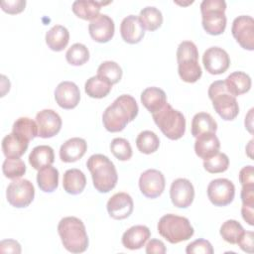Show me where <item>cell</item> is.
Masks as SVG:
<instances>
[{"label":"cell","instance_id":"cell-18","mask_svg":"<svg viewBox=\"0 0 254 254\" xmlns=\"http://www.w3.org/2000/svg\"><path fill=\"white\" fill-rule=\"evenodd\" d=\"M120 34L124 42L133 45L141 42L145 35V29L138 16L129 15L125 17L120 24Z\"/></svg>","mask_w":254,"mask_h":254},{"label":"cell","instance_id":"cell-31","mask_svg":"<svg viewBox=\"0 0 254 254\" xmlns=\"http://www.w3.org/2000/svg\"><path fill=\"white\" fill-rule=\"evenodd\" d=\"M37 183L41 190L53 192L59 186V171L52 166L42 168L37 174Z\"/></svg>","mask_w":254,"mask_h":254},{"label":"cell","instance_id":"cell-26","mask_svg":"<svg viewBox=\"0 0 254 254\" xmlns=\"http://www.w3.org/2000/svg\"><path fill=\"white\" fill-rule=\"evenodd\" d=\"M86 186V178L78 169L66 170L63 178L64 190L69 194H78L82 192Z\"/></svg>","mask_w":254,"mask_h":254},{"label":"cell","instance_id":"cell-36","mask_svg":"<svg viewBox=\"0 0 254 254\" xmlns=\"http://www.w3.org/2000/svg\"><path fill=\"white\" fill-rule=\"evenodd\" d=\"M122 73L123 71L120 65L112 61H105L101 63L97 68V75L105 78L112 85L120 81Z\"/></svg>","mask_w":254,"mask_h":254},{"label":"cell","instance_id":"cell-41","mask_svg":"<svg viewBox=\"0 0 254 254\" xmlns=\"http://www.w3.org/2000/svg\"><path fill=\"white\" fill-rule=\"evenodd\" d=\"M110 151L120 161H128L132 157V147L124 138H114L110 143Z\"/></svg>","mask_w":254,"mask_h":254},{"label":"cell","instance_id":"cell-6","mask_svg":"<svg viewBox=\"0 0 254 254\" xmlns=\"http://www.w3.org/2000/svg\"><path fill=\"white\" fill-rule=\"evenodd\" d=\"M208 97L216 113L226 121L236 118L239 113V105L235 96L231 95L224 83V80L213 81L208 87Z\"/></svg>","mask_w":254,"mask_h":254},{"label":"cell","instance_id":"cell-35","mask_svg":"<svg viewBox=\"0 0 254 254\" xmlns=\"http://www.w3.org/2000/svg\"><path fill=\"white\" fill-rule=\"evenodd\" d=\"M137 149L146 155L155 153L160 146V139L157 134L150 130L142 131L136 139Z\"/></svg>","mask_w":254,"mask_h":254},{"label":"cell","instance_id":"cell-11","mask_svg":"<svg viewBox=\"0 0 254 254\" xmlns=\"http://www.w3.org/2000/svg\"><path fill=\"white\" fill-rule=\"evenodd\" d=\"M166 186L165 177L162 172L156 169H149L143 172L139 178V189L143 195L148 198L160 196Z\"/></svg>","mask_w":254,"mask_h":254},{"label":"cell","instance_id":"cell-22","mask_svg":"<svg viewBox=\"0 0 254 254\" xmlns=\"http://www.w3.org/2000/svg\"><path fill=\"white\" fill-rule=\"evenodd\" d=\"M141 102L150 113H155L167 103L165 91L159 87H147L141 93Z\"/></svg>","mask_w":254,"mask_h":254},{"label":"cell","instance_id":"cell-28","mask_svg":"<svg viewBox=\"0 0 254 254\" xmlns=\"http://www.w3.org/2000/svg\"><path fill=\"white\" fill-rule=\"evenodd\" d=\"M55 162V154L52 147L48 145H40L33 148L29 155V163L35 170H41L47 166H51Z\"/></svg>","mask_w":254,"mask_h":254},{"label":"cell","instance_id":"cell-46","mask_svg":"<svg viewBox=\"0 0 254 254\" xmlns=\"http://www.w3.org/2000/svg\"><path fill=\"white\" fill-rule=\"evenodd\" d=\"M239 182L242 186H254V169L248 165L243 167L239 172Z\"/></svg>","mask_w":254,"mask_h":254},{"label":"cell","instance_id":"cell-43","mask_svg":"<svg viewBox=\"0 0 254 254\" xmlns=\"http://www.w3.org/2000/svg\"><path fill=\"white\" fill-rule=\"evenodd\" d=\"M186 252L188 254H212L213 248L209 241L205 239H196L187 246Z\"/></svg>","mask_w":254,"mask_h":254},{"label":"cell","instance_id":"cell-19","mask_svg":"<svg viewBox=\"0 0 254 254\" xmlns=\"http://www.w3.org/2000/svg\"><path fill=\"white\" fill-rule=\"evenodd\" d=\"M87 150L84 139L73 137L66 140L60 148V158L64 163H73L83 157Z\"/></svg>","mask_w":254,"mask_h":254},{"label":"cell","instance_id":"cell-4","mask_svg":"<svg viewBox=\"0 0 254 254\" xmlns=\"http://www.w3.org/2000/svg\"><path fill=\"white\" fill-rule=\"evenodd\" d=\"M157 228L159 234L172 244L189 240L194 232L187 217L172 213L163 215L158 222Z\"/></svg>","mask_w":254,"mask_h":254},{"label":"cell","instance_id":"cell-2","mask_svg":"<svg viewBox=\"0 0 254 254\" xmlns=\"http://www.w3.org/2000/svg\"><path fill=\"white\" fill-rule=\"evenodd\" d=\"M58 232L64 247L71 253H82L88 247V236L83 222L75 216L60 220Z\"/></svg>","mask_w":254,"mask_h":254},{"label":"cell","instance_id":"cell-40","mask_svg":"<svg viewBox=\"0 0 254 254\" xmlns=\"http://www.w3.org/2000/svg\"><path fill=\"white\" fill-rule=\"evenodd\" d=\"M3 175L11 180H16L21 178L26 173V165L20 159L6 158L2 165Z\"/></svg>","mask_w":254,"mask_h":254},{"label":"cell","instance_id":"cell-33","mask_svg":"<svg viewBox=\"0 0 254 254\" xmlns=\"http://www.w3.org/2000/svg\"><path fill=\"white\" fill-rule=\"evenodd\" d=\"M139 20L144 29L148 31H156L163 23V15L161 11L154 6H147L139 13Z\"/></svg>","mask_w":254,"mask_h":254},{"label":"cell","instance_id":"cell-23","mask_svg":"<svg viewBox=\"0 0 254 254\" xmlns=\"http://www.w3.org/2000/svg\"><path fill=\"white\" fill-rule=\"evenodd\" d=\"M29 141L22 139L14 133L6 135L2 140V151L6 158L18 159L27 151Z\"/></svg>","mask_w":254,"mask_h":254},{"label":"cell","instance_id":"cell-37","mask_svg":"<svg viewBox=\"0 0 254 254\" xmlns=\"http://www.w3.org/2000/svg\"><path fill=\"white\" fill-rule=\"evenodd\" d=\"M65 59L66 62L71 65H82L89 59V51L85 45L75 43L66 51Z\"/></svg>","mask_w":254,"mask_h":254},{"label":"cell","instance_id":"cell-51","mask_svg":"<svg viewBox=\"0 0 254 254\" xmlns=\"http://www.w3.org/2000/svg\"><path fill=\"white\" fill-rule=\"evenodd\" d=\"M253 108H251L248 112V114L246 115L245 117V127L247 128V130L252 134L253 133V130H252V127H253Z\"/></svg>","mask_w":254,"mask_h":254},{"label":"cell","instance_id":"cell-38","mask_svg":"<svg viewBox=\"0 0 254 254\" xmlns=\"http://www.w3.org/2000/svg\"><path fill=\"white\" fill-rule=\"evenodd\" d=\"M243 231L244 229L238 221L234 219H228L222 223L219 233L226 242L230 244H236Z\"/></svg>","mask_w":254,"mask_h":254},{"label":"cell","instance_id":"cell-44","mask_svg":"<svg viewBox=\"0 0 254 254\" xmlns=\"http://www.w3.org/2000/svg\"><path fill=\"white\" fill-rule=\"evenodd\" d=\"M26 6L25 0H12V1H2L1 8L4 12L8 14H18L24 11Z\"/></svg>","mask_w":254,"mask_h":254},{"label":"cell","instance_id":"cell-13","mask_svg":"<svg viewBox=\"0 0 254 254\" xmlns=\"http://www.w3.org/2000/svg\"><path fill=\"white\" fill-rule=\"evenodd\" d=\"M170 197L176 207H189L194 198V189L190 181L184 178L176 179L170 188Z\"/></svg>","mask_w":254,"mask_h":254},{"label":"cell","instance_id":"cell-5","mask_svg":"<svg viewBox=\"0 0 254 254\" xmlns=\"http://www.w3.org/2000/svg\"><path fill=\"white\" fill-rule=\"evenodd\" d=\"M154 122L162 133L171 140L181 139L186 132V118L182 112L174 109L168 102L152 114Z\"/></svg>","mask_w":254,"mask_h":254},{"label":"cell","instance_id":"cell-34","mask_svg":"<svg viewBox=\"0 0 254 254\" xmlns=\"http://www.w3.org/2000/svg\"><path fill=\"white\" fill-rule=\"evenodd\" d=\"M12 133L30 142L36 136H38V126L36 121L32 120L31 118L20 117L14 122Z\"/></svg>","mask_w":254,"mask_h":254},{"label":"cell","instance_id":"cell-10","mask_svg":"<svg viewBox=\"0 0 254 254\" xmlns=\"http://www.w3.org/2000/svg\"><path fill=\"white\" fill-rule=\"evenodd\" d=\"M231 33L236 42L245 50H254V20L251 16L241 15L233 20Z\"/></svg>","mask_w":254,"mask_h":254},{"label":"cell","instance_id":"cell-25","mask_svg":"<svg viewBox=\"0 0 254 254\" xmlns=\"http://www.w3.org/2000/svg\"><path fill=\"white\" fill-rule=\"evenodd\" d=\"M111 2H98L93 0H76L72 3V12L80 19L93 20L99 15L102 6Z\"/></svg>","mask_w":254,"mask_h":254},{"label":"cell","instance_id":"cell-3","mask_svg":"<svg viewBox=\"0 0 254 254\" xmlns=\"http://www.w3.org/2000/svg\"><path fill=\"white\" fill-rule=\"evenodd\" d=\"M93 182V186L99 192L105 193L113 190L118 181V175L114 164L102 154L90 156L86 162Z\"/></svg>","mask_w":254,"mask_h":254},{"label":"cell","instance_id":"cell-7","mask_svg":"<svg viewBox=\"0 0 254 254\" xmlns=\"http://www.w3.org/2000/svg\"><path fill=\"white\" fill-rule=\"evenodd\" d=\"M225 10L224 0H203L200 3L201 24L207 34L218 36L225 31L227 21Z\"/></svg>","mask_w":254,"mask_h":254},{"label":"cell","instance_id":"cell-42","mask_svg":"<svg viewBox=\"0 0 254 254\" xmlns=\"http://www.w3.org/2000/svg\"><path fill=\"white\" fill-rule=\"evenodd\" d=\"M186 60H198V51L191 41H183L177 50V62Z\"/></svg>","mask_w":254,"mask_h":254},{"label":"cell","instance_id":"cell-27","mask_svg":"<svg viewBox=\"0 0 254 254\" xmlns=\"http://www.w3.org/2000/svg\"><path fill=\"white\" fill-rule=\"evenodd\" d=\"M68 42V30L62 25H55L46 33V44L52 51H63L67 46Z\"/></svg>","mask_w":254,"mask_h":254},{"label":"cell","instance_id":"cell-49","mask_svg":"<svg viewBox=\"0 0 254 254\" xmlns=\"http://www.w3.org/2000/svg\"><path fill=\"white\" fill-rule=\"evenodd\" d=\"M240 196L242 204L254 206V186H242Z\"/></svg>","mask_w":254,"mask_h":254},{"label":"cell","instance_id":"cell-32","mask_svg":"<svg viewBox=\"0 0 254 254\" xmlns=\"http://www.w3.org/2000/svg\"><path fill=\"white\" fill-rule=\"evenodd\" d=\"M178 72L180 77L188 83L196 82L202 74L198 60H186L179 62Z\"/></svg>","mask_w":254,"mask_h":254},{"label":"cell","instance_id":"cell-8","mask_svg":"<svg viewBox=\"0 0 254 254\" xmlns=\"http://www.w3.org/2000/svg\"><path fill=\"white\" fill-rule=\"evenodd\" d=\"M35 189L33 184L26 179L13 180L6 190L8 202L17 208L27 207L34 199Z\"/></svg>","mask_w":254,"mask_h":254},{"label":"cell","instance_id":"cell-52","mask_svg":"<svg viewBox=\"0 0 254 254\" xmlns=\"http://www.w3.org/2000/svg\"><path fill=\"white\" fill-rule=\"evenodd\" d=\"M252 144H253V140H251V141L249 142L248 146L246 147V151H247V154H248V156H249L250 158H252V154H251V152H252Z\"/></svg>","mask_w":254,"mask_h":254},{"label":"cell","instance_id":"cell-1","mask_svg":"<svg viewBox=\"0 0 254 254\" xmlns=\"http://www.w3.org/2000/svg\"><path fill=\"white\" fill-rule=\"evenodd\" d=\"M138 111L139 107L135 98L129 94H122L104 110L103 125L109 132H120L136 118Z\"/></svg>","mask_w":254,"mask_h":254},{"label":"cell","instance_id":"cell-20","mask_svg":"<svg viewBox=\"0 0 254 254\" xmlns=\"http://www.w3.org/2000/svg\"><path fill=\"white\" fill-rule=\"evenodd\" d=\"M151 236L150 229L145 225H134L122 235V244L130 250L142 248Z\"/></svg>","mask_w":254,"mask_h":254},{"label":"cell","instance_id":"cell-45","mask_svg":"<svg viewBox=\"0 0 254 254\" xmlns=\"http://www.w3.org/2000/svg\"><path fill=\"white\" fill-rule=\"evenodd\" d=\"M253 239L254 233L252 231H243L240 237L238 238L236 244L240 247L241 250L247 253H253Z\"/></svg>","mask_w":254,"mask_h":254},{"label":"cell","instance_id":"cell-12","mask_svg":"<svg viewBox=\"0 0 254 254\" xmlns=\"http://www.w3.org/2000/svg\"><path fill=\"white\" fill-rule=\"evenodd\" d=\"M202 64L210 74H221L228 69L230 59L222 48L210 47L203 53Z\"/></svg>","mask_w":254,"mask_h":254},{"label":"cell","instance_id":"cell-21","mask_svg":"<svg viewBox=\"0 0 254 254\" xmlns=\"http://www.w3.org/2000/svg\"><path fill=\"white\" fill-rule=\"evenodd\" d=\"M219 149L220 142L215 133H204L195 138L194 152L203 160L217 154Z\"/></svg>","mask_w":254,"mask_h":254},{"label":"cell","instance_id":"cell-29","mask_svg":"<svg viewBox=\"0 0 254 254\" xmlns=\"http://www.w3.org/2000/svg\"><path fill=\"white\" fill-rule=\"evenodd\" d=\"M217 123L214 118L206 112L196 113L191 120V135L196 138L204 133H215Z\"/></svg>","mask_w":254,"mask_h":254},{"label":"cell","instance_id":"cell-16","mask_svg":"<svg viewBox=\"0 0 254 254\" xmlns=\"http://www.w3.org/2000/svg\"><path fill=\"white\" fill-rule=\"evenodd\" d=\"M106 208L110 217L116 220H122L129 217L133 212V199L126 192H116L108 199Z\"/></svg>","mask_w":254,"mask_h":254},{"label":"cell","instance_id":"cell-30","mask_svg":"<svg viewBox=\"0 0 254 254\" xmlns=\"http://www.w3.org/2000/svg\"><path fill=\"white\" fill-rule=\"evenodd\" d=\"M111 88L112 84L108 80L97 74L89 77L84 84L85 93L89 97L97 99L107 96L111 91Z\"/></svg>","mask_w":254,"mask_h":254},{"label":"cell","instance_id":"cell-9","mask_svg":"<svg viewBox=\"0 0 254 254\" xmlns=\"http://www.w3.org/2000/svg\"><path fill=\"white\" fill-rule=\"evenodd\" d=\"M235 195V187L228 179L212 180L207 186V196L215 206H225L232 202Z\"/></svg>","mask_w":254,"mask_h":254},{"label":"cell","instance_id":"cell-24","mask_svg":"<svg viewBox=\"0 0 254 254\" xmlns=\"http://www.w3.org/2000/svg\"><path fill=\"white\" fill-rule=\"evenodd\" d=\"M228 92L233 96H238L248 92L251 88V78L243 71H234L224 80Z\"/></svg>","mask_w":254,"mask_h":254},{"label":"cell","instance_id":"cell-50","mask_svg":"<svg viewBox=\"0 0 254 254\" xmlns=\"http://www.w3.org/2000/svg\"><path fill=\"white\" fill-rule=\"evenodd\" d=\"M241 214H242L243 219H244L249 225H251V226L254 225V217H253V214H254V206L242 204V207H241Z\"/></svg>","mask_w":254,"mask_h":254},{"label":"cell","instance_id":"cell-14","mask_svg":"<svg viewBox=\"0 0 254 254\" xmlns=\"http://www.w3.org/2000/svg\"><path fill=\"white\" fill-rule=\"evenodd\" d=\"M36 123L38 126V136L45 139L56 136L63 124L61 116L52 109H44L38 112Z\"/></svg>","mask_w":254,"mask_h":254},{"label":"cell","instance_id":"cell-39","mask_svg":"<svg viewBox=\"0 0 254 254\" xmlns=\"http://www.w3.org/2000/svg\"><path fill=\"white\" fill-rule=\"evenodd\" d=\"M229 167V159L224 153H217L214 156L203 160V168L210 174L225 172Z\"/></svg>","mask_w":254,"mask_h":254},{"label":"cell","instance_id":"cell-47","mask_svg":"<svg viewBox=\"0 0 254 254\" xmlns=\"http://www.w3.org/2000/svg\"><path fill=\"white\" fill-rule=\"evenodd\" d=\"M0 251L2 253H21V245L13 239H5L0 242Z\"/></svg>","mask_w":254,"mask_h":254},{"label":"cell","instance_id":"cell-15","mask_svg":"<svg viewBox=\"0 0 254 254\" xmlns=\"http://www.w3.org/2000/svg\"><path fill=\"white\" fill-rule=\"evenodd\" d=\"M114 22L106 14H99L88 25L89 35L97 43L109 42L114 36Z\"/></svg>","mask_w":254,"mask_h":254},{"label":"cell","instance_id":"cell-17","mask_svg":"<svg viewBox=\"0 0 254 254\" xmlns=\"http://www.w3.org/2000/svg\"><path fill=\"white\" fill-rule=\"evenodd\" d=\"M55 99L60 107L64 109H72L79 103V88L72 81H62L56 87Z\"/></svg>","mask_w":254,"mask_h":254},{"label":"cell","instance_id":"cell-48","mask_svg":"<svg viewBox=\"0 0 254 254\" xmlns=\"http://www.w3.org/2000/svg\"><path fill=\"white\" fill-rule=\"evenodd\" d=\"M166 251L165 244L159 239H151L146 245V253L148 254H164Z\"/></svg>","mask_w":254,"mask_h":254}]
</instances>
